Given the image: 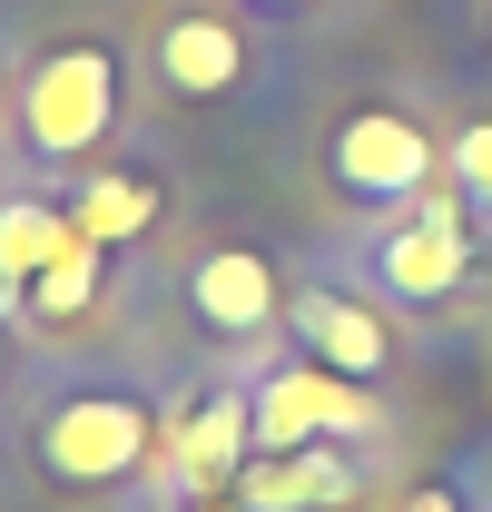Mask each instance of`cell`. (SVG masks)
Masks as SVG:
<instances>
[{
  "instance_id": "obj_1",
  "label": "cell",
  "mask_w": 492,
  "mask_h": 512,
  "mask_svg": "<svg viewBox=\"0 0 492 512\" xmlns=\"http://www.w3.org/2000/svg\"><path fill=\"white\" fill-rule=\"evenodd\" d=\"M148 453V414L128 404V394H79L60 404L50 424H40V463L60 473V483H109Z\"/></svg>"
},
{
  "instance_id": "obj_2",
  "label": "cell",
  "mask_w": 492,
  "mask_h": 512,
  "mask_svg": "<svg viewBox=\"0 0 492 512\" xmlns=\"http://www.w3.org/2000/svg\"><path fill=\"white\" fill-rule=\"evenodd\" d=\"M355 424H374V404L335 365H286L256 394V453H296L306 434H355Z\"/></svg>"
},
{
  "instance_id": "obj_3",
  "label": "cell",
  "mask_w": 492,
  "mask_h": 512,
  "mask_svg": "<svg viewBox=\"0 0 492 512\" xmlns=\"http://www.w3.org/2000/svg\"><path fill=\"white\" fill-rule=\"evenodd\" d=\"M109 99H119L109 50H60V60L30 79V148H50V158L89 148V138L109 128Z\"/></svg>"
},
{
  "instance_id": "obj_4",
  "label": "cell",
  "mask_w": 492,
  "mask_h": 512,
  "mask_svg": "<svg viewBox=\"0 0 492 512\" xmlns=\"http://www.w3.org/2000/svg\"><path fill=\"white\" fill-rule=\"evenodd\" d=\"M424 168H433L424 128L394 119V109H365V119H345V138H335V178L355 197H404V188H424Z\"/></svg>"
},
{
  "instance_id": "obj_5",
  "label": "cell",
  "mask_w": 492,
  "mask_h": 512,
  "mask_svg": "<svg viewBox=\"0 0 492 512\" xmlns=\"http://www.w3.org/2000/svg\"><path fill=\"white\" fill-rule=\"evenodd\" d=\"M335 503H355V463L325 444L246 463V512H335Z\"/></svg>"
},
{
  "instance_id": "obj_6",
  "label": "cell",
  "mask_w": 492,
  "mask_h": 512,
  "mask_svg": "<svg viewBox=\"0 0 492 512\" xmlns=\"http://www.w3.org/2000/svg\"><path fill=\"white\" fill-rule=\"evenodd\" d=\"M168 444H178V473L197 493H217L227 473H246V453H256V404L246 394H207L187 424H168Z\"/></svg>"
},
{
  "instance_id": "obj_7",
  "label": "cell",
  "mask_w": 492,
  "mask_h": 512,
  "mask_svg": "<svg viewBox=\"0 0 492 512\" xmlns=\"http://www.w3.org/2000/svg\"><path fill=\"white\" fill-rule=\"evenodd\" d=\"M286 316H296V335L315 345V365H335V375H374V365H384V325H374L365 306H345L335 286H306Z\"/></svg>"
},
{
  "instance_id": "obj_8",
  "label": "cell",
  "mask_w": 492,
  "mask_h": 512,
  "mask_svg": "<svg viewBox=\"0 0 492 512\" xmlns=\"http://www.w3.org/2000/svg\"><path fill=\"white\" fill-rule=\"evenodd\" d=\"M384 286H394V296H414V306L453 296V286H463V227L414 217L404 237H384Z\"/></svg>"
},
{
  "instance_id": "obj_9",
  "label": "cell",
  "mask_w": 492,
  "mask_h": 512,
  "mask_svg": "<svg viewBox=\"0 0 492 512\" xmlns=\"http://www.w3.org/2000/svg\"><path fill=\"white\" fill-rule=\"evenodd\" d=\"M158 69H168V89L187 99H207V89H227L246 69V40L227 20H168V40H158Z\"/></svg>"
},
{
  "instance_id": "obj_10",
  "label": "cell",
  "mask_w": 492,
  "mask_h": 512,
  "mask_svg": "<svg viewBox=\"0 0 492 512\" xmlns=\"http://www.w3.org/2000/svg\"><path fill=\"white\" fill-rule=\"evenodd\" d=\"M197 316L207 325H227V335H246V325H266L276 316V276H266V256H207L197 266Z\"/></svg>"
},
{
  "instance_id": "obj_11",
  "label": "cell",
  "mask_w": 492,
  "mask_h": 512,
  "mask_svg": "<svg viewBox=\"0 0 492 512\" xmlns=\"http://www.w3.org/2000/svg\"><path fill=\"white\" fill-rule=\"evenodd\" d=\"M79 247V227H69V207H40V197H20V207H0V296L10 286H30L40 266H60Z\"/></svg>"
},
{
  "instance_id": "obj_12",
  "label": "cell",
  "mask_w": 492,
  "mask_h": 512,
  "mask_svg": "<svg viewBox=\"0 0 492 512\" xmlns=\"http://www.w3.org/2000/svg\"><path fill=\"white\" fill-rule=\"evenodd\" d=\"M148 217H158V188H148V178H89V188L69 197V227H79L89 247H119Z\"/></svg>"
},
{
  "instance_id": "obj_13",
  "label": "cell",
  "mask_w": 492,
  "mask_h": 512,
  "mask_svg": "<svg viewBox=\"0 0 492 512\" xmlns=\"http://www.w3.org/2000/svg\"><path fill=\"white\" fill-rule=\"evenodd\" d=\"M89 296H99V247H89V237H79L60 266H40V276H30V306H40V316H79Z\"/></svg>"
},
{
  "instance_id": "obj_14",
  "label": "cell",
  "mask_w": 492,
  "mask_h": 512,
  "mask_svg": "<svg viewBox=\"0 0 492 512\" xmlns=\"http://www.w3.org/2000/svg\"><path fill=\"white\" fill-rule=\"evenodd\" d=\"M453 178H463L473 197H492V119H473L463 138H453Z\"/></svg>"
},
{
  "instance_id": "obj_15",
  "label": "cell",
  "mask_w": 492,
  "mask_h": 512,
  "mask_svg": "<svg viewBox=\"0 0 492 512\" xmlns=\"http://www.w3.org/2000/svg\"><path fill=\"white\" fill-rule=\"evenodd\" d=\"M404 512H463V503H453L443 483H424V493H414V503H404Z\"/></svg>"
},
{
  "instance_id": "obj_16",
  "label": "cell",
  "mask_w": 492,
  "mask_h": 512,
  "mask_svg": "<svg viewBox=\"0 0 492 512\" xmlns=\"http://www.w3.org/2000/svg\"><path fill=\"white\" fill-rule=\"evenodd\" d=\"M197 512H246V503H197Z\"/></svg>"
},
{
  "instance_id": "obj_17",
  "label": "cell",
  "mask_w": 492,
  "mask_h": 512,
  "mask_svg": "<svg viewBox=\"0 0 492 512\" xmlns=\"http://www.w3.org/2000/svg\"><path fill=\"white\" fill-rule=\"evenodd\" d=\"M0 365H10V345H0Z\"/></svg>"
}]
</instances>
